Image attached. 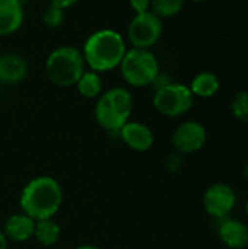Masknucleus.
Segmentation results:
<instances>
[{
	"mask_svg": "<svg viewBox=\"0 0 248 249\" xmlns=\"http://www.w3.org/2000/svg\"><path fill=\"white\" fill-rule=\"evenodd\" d=\"M61 229L54 219H44L35 222L34 239L42 247H53L60 239Z\"/></svg>",
	"mask_w": 248,
	"mask_h": 249,
	"instance_id": "nucleus-16",
	"label": "nucleus"
},
{
	"mask_svg": "<svg viewBox=\"0 0 248 249\" xmlns=\"http://www.w3.org/2000/svg\"><path fill=\"white\" fill-rule=\"evenodd\" d=\"M118 69L124 82L133 88L151 86L159 74L158 58L151 50L143 48L127 50Z\"/></svg>",
	"mask_w": 248,
	"mask_h": 249,
	"instance_id": "nucleus-5",
	"label": "nucleus"
},
{
	"mask_svg": "<svg viewBox=\"0 0 248 249\" xmlns=\"http://www.w3.org/2000/svg\"><path fill=\"white\" fill-rule=\"evenodd\" d=\"M34 231H35V220L22 212L10 214L3 225V233L12 242L29 241L31 238H34Z\"/></svg>",
	"mask_w": 248,
	"mask_h": 249,
	"instance_id": "nucleus-14",
	"label": "nucleus"
},
{
	"mask_svg": "<svg viewBox=\"0 0 248 249\" xmlns=\"http://www.w3.org/2000/svg\"><path fill=\"white\" fill-rule=\"evenodd\" d=\"M231 111L232 115L241 121V123H248V92L247 90H240L235 93L231 102Z\"/></svg>",
	"mask_w": 248,
	"mask_h": 249,
	"instance_id": "nucleus-20",
	"label": "nucleus"
},
{
	"mask_svg": "<svg viewBox=\"0 0 248 249\" xmlns=\"http://www.w3.org/2000/svg\"><path fill=\"white\" fill-rule=\"evenodd\" d=\"M190 90L193 96L197 98H212L221 89L219 77L212 71H202L196 74L190 83Z\"/></svg>",
	"mask_w": 248,
	"mask_h": 249,
	"instance_id": "nucleus-15",
	"label": "nucleus"
},
{
	"mask_svg": "<svg viewBox=\"0 0 248 249\" xmlns=\"http://www.w3.org/2000/svg\"><path fill=\"white\" fill-rule=\"evenodd\" d=\"M126 38L114 29L104 28L92 32L82 48L86 69L105 73L117 69L127 51Z\"/></svg>",
	"mask_w": 248,
	"mask_h": 249,
	"instance_id": "nucleus-2",
	"label": "nucleus"
},
{
	"mask_svg": "<svg viewBox=\"0 0 248 249\" xmlns=\"http://www.w3.org/2000/svg\"><path fill=\"white\" fill-rule=\"evenodd\" d=\"M75 86L77 88L79 95L86 99H95L104 92V83H102L101 74L89 69L83 71V74L79 77Z\"/></svg>",
	"mask_w": 248,
	"mask_h": 249,
	"instance_id": "nucleus-17",
	"label": "nucleus"
},
{
	"mask_svg": "<svg viewBox=\"0 0 248 249\" xmlns=\"http://www.w3.org/2000/svg\"><path fill=\"white\" fill-rule=\"evenodd\" d=\"M243 175L246 177V179L248 181V163L244 166V169H243Z\"/></svg>",
	"mask_w": 248,
	"mask_h": 249,
	"instance_id": "nucleus-26",
	"label": "nucleus"
},
{
	"mask_svg": "<svg viewBox=\"0 0 248 249\" xmlns=\"http://www.w3.org/2000/svg\"><path fill=\"white\" fill-rule=\"evenodd\" d=\"M184 7V0H152L151 12L159 19L172 18L178 15Z\"/></svg>",
	"mask_w": 248,
	"mask_h": 249,
	"instance_id": "nucleus-18",
	"label": "nucleus"
},
{
	"mask_svg": "<svg viewBox=\"0 0 248 249\" xmlns=\"http://www.w3.org/2000/svg\"><path fill=\"white\" fill-rule=\"evenodd\" d=\"M167 168L170 171H178L183 165V160H181V155L180 153H174V155H170V158L167 159Z\"/></svg>",
	"mask_w": 248,
	"mask_h": 249,
	"instance_id": "nucleus-22",
	"label": "nucleus"
},
{
	"mask_svg": "<svg viewBox=\"0 0 248 249\" xmlns=\"http://www.w3.org/2000/svg\"><path fill=\"white\" fill-rule=\"evenodd\" d=\"M75 249H101L99 247H95V245H89V244H86V245H79V247H76Z\"/></svg>",
	"mask_w": 248,
	"mask_h": 249,
	"instance_id": "nucleus-25",
	"label": "nucleus"
},
{
	"mask_svg": "<svg viewBox=\"0 0 248 249\" xmlns=\"http://www.w3.org/2000/svg\"><path fill=\"white\" fill-rule=\"evenodd\" d=\"M237 204L235 191L227 184L210 185L203 196V207L206 213L218 220L228 217Z\"/></svg>",
	"mask_w": 248,
	"mask_h": 249,
	"instance_id": "nucleus-8",
	"label": "nucleus"
},
{
	"mask_svg": "<svg viewBox=\"0 0 248 249\" xmlns=\"http://www.w3.org/2000/svg\"><path fill=\"white\" fill-rule=\"evenodd\" d=\"M164 31L162 19L152 12L134 15L127 28V41L133 48L151 50L161 38Z\"/></svg>",
	"mask_w": 248,
	"mask_h": 249,
	"instance_id": "nucleus-7",
	"label": "nucleus"
},
{
	"mask_svg": "<svg viewBox=\"0 0 248 249\" xmlns=\"http://www.w3.org/2000/svg\"><path fill=\"white\" fill-rule=\"evenodd\" d=\"M7 242H9V239L6 238V235L0 229V249H7Z\"/></svg>",
	"mask_w": 248,
	"mask_h": 249,
	"instance_id": "nucleus-24",
	"label": "nucleus"
},
{
	"mask_svg": "<svg viewBox=\"0 0 248 249\" xmlns=\"http://www.w3.org/2000/svg\"><path fill=\"white\" fill-rule=\"evenodd\" d=\"M246 214H247V217H248V201H247V204H246Z\"/></svg>",
	"mask_w": 248,
	"mask_h": 249,
	"instance_id": "nucleus-28",
	"label": "nucleus"
},
{
	"mask_svg": "<svg viewBox=\"0 0 248 249\" xmlns=\"http://www.w3.org/2000/svg\"><path fill=\"white\" fill-rule=\"evenodd\" d=\"M79 1H80V0H50V4H54V6H57V7L66 10V9L75 6V4L79 3Z\"/></svg>",
	"mask_w": 248,
	"mask_h": 249,
	"instance_id": "nucleus-23",
	"label": "nucleus"
},
{
	"mask_svg": "<svg viewBox=\"0 0 248 249\" xmlns=\"http://www.w3.org/2000/svg\"><path fill=\"white\" fill-rule=\"evenodd\" d=\"M191 1H194V3H202V1H206V0H191Z\"/></svg>",
	"mask_w": 248,
	"mask_h": 249,
	"instance_id": "nucleus-27",
	"label": "nucleus"
},
{
	"mask_svg": "<svg viewBox=\"0 0 248 249\" xmlns=\"http://www.w3.org/2000/svg\"><path fill=\"white\" fill-rule=\"evenodd\" d=\"M1 54H3V53H1V45H0V55H1Z\"/></svg>",
	"mask_w": 248,
	"mask_h": 249,
	"instance_id": "nucleus-29",
	"label": "nucleus"
},
{
	"mask_svg": "<svg viewBox=\"0 0 248 249\" xmlns=\"http://www.w3.org/2000/svg\"><path fill=\"white\" fill-rule=\"evenodd\" d=\"M133 111V95L129 89L115 86L102 92L96 98L95 120L110 133H118L120 128L130 121Z\"/></svg>",
	"mask_w": 248,
	"mask_h": 249,
	"instance_id": "nucleus-3",
	"label": "nucleus"
},
{
	"mask_svg": "<svg viewBox=\"0 0 248 249\" xmlns=\"http://www.w3.org/2000/svg\"><path fill=\"white\" fill-rule=\"evenodd\" d=\"M23 3L19 0H0V38L15 34L23 23Z\"/></svg>",
	"mask_w": 248,
	"mask_h": 249,
	"instance_id": "nucleus-13",
	"label": "nucleus"
},
{
	"mask_svg": "<svg viewBox=\"0 0 248 249\" xmlns=\"http://www.w3.org/2000/svg\"><path fill=\"white\" fill-rule=\"evenodd\" d=\"M19 1H22V3H25V1H26V0H19Z\"/></svg>",
	"mask_w": 248,
	"mask_h": 249,
	"instance_id": "nucleus-30",
	"label": "nucleus"
},
{
	"mask_svg": "<svg viewBox=\"0 0 248 249\" xmlns=\"http://www.w3.org/2000/svg\"><path fill=\"white\" fill-rule=\"evenodd\" d=\"M151 3L152 0H130V7L134 10L136 15L151 12Z\"/></svg>",
	"mask_w": 248,
	"mask_h": 249,
	"instance_id": "nucleus-21",
	"label": "nucleus"
},
{
	"mask_svg": "<svg viewBox=\"0 0 248 249\" xmlns=\"http://www.w3.org/2000/svg\"><path fill=\"white\" fill-rule=\"evenodd\" d=\"M218 235L224 245L231 249H244L248 247V226L237 219L225 217L221 220Z\"/></svg>",
	"mask_w": 248,
	"mask_h": 249,
	"instance_id": "nucleus-12",
	"label": "nucleus"
},
{
	"mask_svg": "<svg viewBox=\"0 0 248 249\" xmlns=\"http://www.w3.org/2000/svg\"><path fill=\"white\" fill-rule=\"evenodd\" d=\"M64 10L54 6V4H48L44 10H42V15H41V19H42V23L50 28V29H57L60 28L63 23H64Z\"/></svg>",
	"mask_w": 248,
	"mask_h": 249,
	"instance_id": "nucleus-19",
	"label": "nucleus"
},
{
	"mask_svg": "<svg viewBox=\"0 0 248 249\" xmlns=\"http://www.w3.org/2000/svg\"><path fill=\"white\" fill-rule=\"evenodd\" d=\"M194 102V96L189 86L170 82L168 85L155 89L152 104L155 109L165 117H181L187 114Z\"/></svg>",
	"mask_w": 248,
	"mask_h": 249,
	"instance_id": "nucleus-6",
	"label": "nucleus"
},
{
	"mask_svg": "<svg viewBox=\"0 0 248 249\" xmlns=\"http://www.w3.org/2000/svg\"><path fill=\"white\" fill-rule=\"evenodd\" d=\"M208 140V133L203 124L197 121L181 123L172 133L171 143L177 153L190 155L199 152Z\"/></svg>",
	"mask_w": 248,
	"mask_h": 249,
	"instance_id": "nucleus-9",
	"label": "nucleus"
},
{
	"mask_svg": "<svg viewBox=\"0 0 248 249\" xmlns=\"http://www.w3.org/2000/svg\"><path fill=\"white\" fill-rule=\"evenodd\" d=\"M121 142L134 152H148L155 142L152 130L139 121H127L118 131Z\"/></svg>",
	"mask_w": 248,
	"mask_h": 249,
	"instance_id": "nucleus-10",
	"label": "nucleus"
},
{
	"mask_svg": "<svg viewBox=\"0 0 248 249\" xmlns=\"http://www.w3.org/2000/svg\"><path fill=\"white\" fill-rule=\"evenodd\" d=\"M63 204V188L57 179L39 175L29 179L20 191V212L31 219H54Z\"/></svg>",
	"mask_w": 248,
	"mask_h": 249,
	"instance_id": "nucleus-1",
	"label": "nucleus"
},
{
	"mask_svg": "<svg viewBox=\"0 0 248 249\" xmlns=\"http://www.w3.org/2000/svg\"><path fill=\"white\" fill-rule=\"evenodd\" d=\"M85 70L86 64L82 51L72 45L54 48L45 60V74L58 88L75 86Z\"/></svg>",
	"mask_w": 248,
	"mask_h": 249,
	"instance_id": "nucleus-4",
	"label": "nucleus"
},
{
	"mask_svg": "<svg viewBox=\"0 0 248 249\" xmlns=\"http://www.w3.org/2000/svg\"><path fill=\"white\" fill-rule=\"evenodd\" d=\"M28 76L26 60L16 53H3L0 55V82L4 85H16Z\"/></svg>",
	"mask_w": 248,
	"mask_h": 249,
	"instance_id": "nucleus-11",
	"label": "nucleus"
}]
</instances>
